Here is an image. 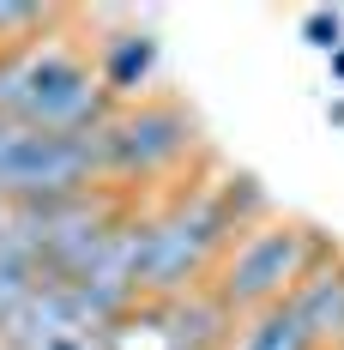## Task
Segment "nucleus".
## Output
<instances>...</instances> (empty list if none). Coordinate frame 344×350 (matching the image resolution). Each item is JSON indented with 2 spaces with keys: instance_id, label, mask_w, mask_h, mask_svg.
Segmentation results:
<instances>
[{
  "instance_id": "9",
  "label": "nucleus",
  "mask_w": 344,
  "mask_h": 350,
  "mask_svg": "<svg viewBox=\"0 0 344 350\" xmlns=\"http://www.w3.org/2000/svg\"><path fill=\"white\" fill-rule=\"evenodd\" d=\"M302 42L320 55H339L344 49V12H308L302 18Z\"/></svg>"
},
{
  "instance_id": "3",
  "label": "nucleus",
  "mask_w": 344,
  "mask_h": 350,
  "mask_svg": "<svg viewBox=\"0 0 344 350\" xmlns=\"http://www.w3.org/2000/svg\"><path fill=\"white\" fill-rule=\"evenodd\" d=\"M332 254H339V242H326L314 224H302V217H272V224L248 230V236L224 254L211 290L230 302L236 320H248V314H260V308L290 302L296 284L308 278L314 266H326Z\"/></svg>"
},
{
  "instance_id": "8",
  "label": "nucleus",
  "mask_w": 344,
  "mask_h": 350,
  "mask_svg": "<svg viewBox=\"0 0 344 350\" xmlns=\"http://www.w3.org/2000/svg\"><path fill=\"white\" fill-rule=\"evenodd\" d=\"M230 350H314V338L302 332V320L290 302H278V308H260V314H248L236 326V338Z\"/></svg>"
},
{
  "instance_id": "6",
  "label": "nucleus",
  "mask_w": 344,
  "mask_h": 350,
  "mask_svg": "<svg viewBox=\"0 0 344 350\" xmlns=\"http://www.w3.org/2000/svg\"><path fill=\"white\" fill-rule=\"evenodd\" d=\"M145 308H151V326H157L163 350H230V338L241 326L211 284L194 290V296H175V302H145Z\"/></svg>"
},
{
  "instance_id": "5",
  "label": "nucleus",
  "mask_w": 344,
  "mask_h": 350,
  "mask_svg": "<svg viewBox=\"0 0 344 350\" xmlns=\"http://www.w3.org/2000/svg\"><path fill=\"white\" fill-rule=\"evenodd\" d=\"M91 67L103 79V91L115 103H145V97H157L151 85H157V67H163V55H157V36L139 31V25H121V31H103L91 42Z\"/></svg>"
},
{
  "instance_id": "4",
  "label": "nucleus",
  "mask_w": 344,
  "mask_h": 350,
  "mask_svg": "<svg viewBox=\"0 0 344 350\" xmlns=\"http://www.w3.org/2000/svg\"><path fill=\"white\" fill-rule=\"evenodd\" d=\"M103 157L97 133H36L25 121H0V200L6 206H55L97 193Z\"/></svg>"
},
{
  "instance_id": "1",
  "label": "nucleus",
  "mask_w": 344,
  "mask_h": 350,
  "mask_svg": "<svg viewBox=\"0 0 344 350\" xmlns=\"http://www.w3.org/2000/svg\"><path fill=\"white\" fill-rule=\"evenodd\" d=\"M12 55V121H25L36 133H97L115 121V97L91 67V49H79L72 36H42L31 49H6Z\"/></svg>"
},
{
  "instance_id": "2",
  "label": "nucleus",
  "mask_w": 344,
  "mask_h": 350,
  "mask_svg": "<svg viewBox=\"0 0 344 350\" xmlns=\"http://www.w3.org/2000/svg\"><path fill=\"white\" fill-rule=\"evenodd\" d=\"M206 151L200 115L181 97H145V103L115 109V121L97 127V157H103V181L133 193V187H157L170 175L194 170V157Z\"/></svg>"
},
{
  "instance_id": "7",
  "label": "nucleus",
  "mask_w": 344,
  "mask_h": 350,
  "mask_svg": "<svg viewBox=\"0 0 344 350\" xmlns=\"http://www.w3.org/2000/svg\"><path fill=\"white\" fill-rule=\"evenodd\" d=\"M290 308L302 320V332L314 338V350H344V247L296 284Z\"/></svg>"
}]
</instances>
